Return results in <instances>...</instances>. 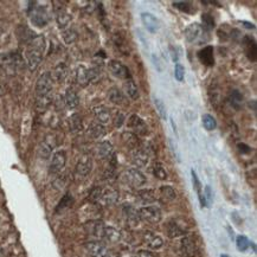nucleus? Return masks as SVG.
Wrapping results in <instances>:
<instances>
[{"label":"nucleus","instance_id":"28","mask_svg":"<svg viewBox=\"0 0 257 257\" xmlns=\"http://www.w3.org/2000/svg\"><path fill=\"white\" fill-rule=\"evenodd\" d=\"M68 72H69V70H68L67 64L63 63V62H62V63H58L55 67L54 72L51 74L52 80L57 81L58 83H62V82H63L65 78H67Z\"/></svg>","mask_w":257,"mask_h":257},{"label":"nucleus","instance_id":"46","mask_svg":"<svg viewBox=\"0 0 257 257\" xmlns=\"http://www.w3.org/2000/svg\"><path fill=\"white\" fill-rule=\"evenodd\" d=\"M154 104H156V108H157V111L158 114H159V116L163 118L164 121L167 120V110H166V105L163 101L160 100V98H154Z\"/></svg>","mask_w":257,"mask_h":257},{"label":"nucleus","instance_id":"48","mask_svg":"<svg viewBox=\"0 0 257 257\" xmlns=\"http://www.w3.org/2000/svg\"><path fill=\"white\" fill-rule=\"evenodd\" d=\"M174 77L178 82H183L184 77H185V68H184L183 64L176 63V67H174Z\"/></svg>","mask_w":257,"mask_h":257},{"label":"nucleus","instance_id":"22","mask_svg":"<svg viewBox=\"0 0 257 257\" xmlns=\"http://www.w3.org/2000/svg\"><path fill=\"white\" fill-rule=\"evenodd\" d=\"M144 242L150 249L158 250L164 245V240L160 236L152 231H146L144 233Z\"/></svg>","mask_w":257,"mask_h":257},{"label":"nucleus","instance_id":"11","mask_svg":"<svg viewBox=\"0 0 257 257\" xmlns=\"http://www.w3.org/2000/svg\"><path fill=\"white\" fill-rule=\"evenodd\" d=\"M108 68H109L110 72L115 77L121 78V80H130V78H132L130 69L121 63L120 61L111 59V61H109V63H108Z\"/></svg>","mask_w":257,"mask_h":257},{"label":"nucleus","instance_id":"21","mask_svg":"<svg viewBox=\"0 0 257 257\" xmlns=\"http://www.w3.org/2000/svg\"><path fill=\"white\" fill-rule=\"evenodd\" d=\"M198 59L200 63H203L206 67H213L215 65V55H213V47L207 45V47L203 48L202 50L198 51Z\"/></svg>","mask_w":257,"mask_h":257},{"label":"nucleus","instance_id":"23","mask_svg":"<svg viewBox=\"0 0 257 257\" xmlns=\"http://www.w3.org/2000/svg\"><path fill=\"white\" fill-rule=\"evenodd\" d=\"M93 113L98 123L105 124L110 121V111L105 105H96L93 108Z\"/></svg>","mask_w":257,"mask_h":257},{"label":"nucleus","instance_id":"18","mask_svg":"<svg viewBox=\"0 0 257 257\" xmlns=\"http://www.w3.org/2000/svg\"><path fill=\"white\" fill-rule=\"evenodd\" d=\"M180 250L185 257H194L197 255V244L191 236H185L180 242Z\"/></svg>","mask_w":257,"mask_h":257},{"label":"nucleus","instance_id":"44","mask_svg":"<svg viewBox=\"0 0 257 257\" xmlns=\"http://www.w3.org/2000/svg\"><path fill=\"white\" fill-rule=\"evenodd\" d=\"M153 174H154V177L159 180L167 179V172H166V170H165L164 165L161 163H156L153 165Z\"/></svg>","mask_w":257,"mask_h":257},{"label":"nucleus","instance_id":"36","mask_svg":"<svg viewBox=\"0 0 257 257\" xmlns=\"http://www.w3.org/2000/svg\"><path fill=\"white\" fill-rule=\"evenodd\" d=\"M116 167H117V159H116V156H115V153H114L109 159V165H108L107 170L104 171V179L105 180L114 179L115 176H116Z\"/></svg>","mask_w":257,"mask_h":257},{"label":"nucleus","instance_id":"31","mask_svg":"<svg viewBox=\"0 0 257 257\" xmlns=\"http://www.w3.org/2000/svg\"><path fill=\"white\" fill-rule=\"evenodd\" d=\"M191 176H192V183H193L194 190L197 191V194H198L200 205H202V207H205V206H207V204H206L205 197H204V193H203L202 183H200V180L198 179V176H197V173L194 172V170L191 171Z\"/></svg>","mask_w":257,"mask_h":257},{"label":"nucleus","instance_id":"40","mask_svg":"<svg viewBox=\"0 0 257 257\" xmlns=\"http://www.w3.org/2000/svg\"><path fill=\"white\" fill-rule=\"evenodd\" d=\"M108 97H109V101L114 104H121L123 101V94L120 89L116 87H113L109 90V94H108Z\"/></svg>","mask_w":257,"mask_h":257},{"label":"nucleus","instance_id":"20","mask_svg":"<svg viewBox=\"0 0 257 257\" xmlns=\"http://www.w3.org/2000/svg\"><path fill=\"white\" fill-rule=\"evenodd\" d=\"M141 22L148 32L151 34H156L159 30V21L156 18V16H153L150 12H143L141 13Z\"/></svg>","mask_w":257,"mask_h":257},{"label":"nucleus","instance_id":"5","mask_svg":"<svg viewBox=\"0 0 257 257\" xmlns=\"http://www.w3.org/2000/svg\"><path fill=\"white\" fill-rule=\"evenodd\" d=\"M150 151L151 148H147L145 146V144L134 148L133 152H132V163H133L134 166H137L138 169H143V167L147 166L151 156Z\"/></svg>","mask_w":257,"mask_h":257},{"label":"nucleus","instance_id":"55","mask_svg":"<svg viewBox=\"0 0 257 257\" xmlns=\"http://www.w3.org/2000/svg\"><path fill=\"white\" fill-rule=\"evenodd\" d=\"M249 107L252 108L253 111H256V101H255V100L250 101V102H249Z\"/></svg>","mask_w":257,"mask_h":257},{"label":"nucleus","instance_id":"25","mask_svg":"<svg viewBox=\"0 0 257 257\" xmlns=\"http://www.w3.org/2000/svg\"><path fill=\"white\" fill-rule=\"evenodd\" d=\"M64 103L67 104L69 109H75V108H77L78 104H80V97H78V94L72 87L67 89V93H65L64 97Z\"/></svg>","mask_w":257,"mask_h":257},{"label":"nucleus","instance_id":"3","mask_svg":"<svg viewBox=\"0 0 257 257\" xmlns=\"http://www.w3.org/2000/svg\"><path fill=\"white\" fill-rule=\"evenodd\" d=\"M34 6H30L29 9V17L31 19V23L37 28H44L48 25L50 21V16L45 6L37 5V3H32Z\"/></svg>","mask_w":257,"mask_h":257},{"label":"nucleus","instance_id":"56","mask_svg":"<svg viewBox=\"0 0 257 257\" xmlns=\"http://www.w3.org/2000/svg\"><path fill=\"white\" fill-rule=\"evenodd\" d=\"M171 124H172L173 132H174V133H176V135H178V132H177V126H176V124H174V122H173V120H171Z\"/></svg>","mask_w":257,"mask_h":257},{"label":"nucleus","instance_id":"1","mask_svg":"<svg viewBox=\"0 0 257 257\" xmlns=\"http://www.w3.org/2000/svg\"><path fill=\"white\" fill-rule=\"evenodd\" d=\"M52 88H54V80L51 72H43L38 77L36 83V105L39 109H45L52 101Z\"/></svg>","mask_w":257,"mask_h":257},{"label":"nucleus","instance_id":"8","mask_svg":"<svg viewBox=\"0 0 257 257\" xmlns=\"http://www.w3.org/2000/svg\"><path fill=\"white\" fill-rule=\"evenodd\" d=\"M85 249L90 257H108L109 250L101 240H91L85 243Z\"/></svg>","mask_w":257,"mask_h":257},{"label":"nucleus","instance_id":"50","mask_svg":"<svg viewBox=\"0 0 257 257\" xmlns=\"http://www.w3.org/2000/svg\"><path fill=\"white\" fill-rule=\"evenodd\" d=\"M123 122H124V115L118 111V113H116V115H115L114 126L116 128H120L123 124Z\"/></svg>","mask_w":257,"mask_h":257},{"label":"nucleus","instance_id":"9","mask_svg":"<svg viewBox=\"0 0 257 257\" xmlns=\"http://www.w3.org/2000/svg\"><path fill=\"white\" fill-rule=\"evenodd\" d=\"M187 225L181 219H172L167 224V235L170 238H177V237L186 235Z\"/></svg>","mask_w":257,"mask_h":257},{"label":"nucleus","instance_id":"57","mask_svg":"<svg viewBox=\"0 0 257 257\" xmlns=\"http://www.w3.org/2000/svg\"><path fill=\"white\" fill-rule=\"evenodd\" d=\"M220 257H229V256H228V255H225V253H223V255L220 256Z\"/></svg>","mask_w":257,"mask_h":257},{"label":"nucleus","instance_id":"35","mask_svg":"<svg viewBox=\"0 0 257 257\" xmlns=\"http://www.w3.org/2000/svg\"><path fill=\"white\" fill-rule=\"evenodd\" d=\"M124 91H126V94L132 100H138L139 98V89H138L137 83L132 78L124 82Z\"/></svg>","mask_w":257,"mask_h":257},{"label":"nucleus","instance_id":"39","mask_svg":"<svg viewBox=\"0 0 257 257\" xmlns=\"http://www.w3.org/2000/svg\"><path fill=\"white\" fill-rule=\"evenodd\" d=\"M69 124H70V130L74 133H80L83 130V124H82V118L78 114H72L69 118Z\"/></svg>","mask_w":257,"mask_h":257},{"label":"nucleus","instance_id":"45","mask_svg":"<svg viewBox=\"0 0 257 257\" xmlns=\"http://www.w3.org/2000/svg\"><path fill=\"white\" fill-rule=\"evenodd\" d=\"M202 22H203V28L204 30H206V31H209V30H212L216 28V22H215V18L212 17V16L210 15V13H204L202 16Z\"/></svg>","mask_w":257,"mask_h":257},{"label":"nucleus","instance_id":"13","mask_svg":"<svg viewBox=\"0 0 257 257\" xmlns=\"http://www.w3.org/2000/svg\"><path fill=\"white\" fill-rule=\"evenodd\" d=\"M91 170H93V159L88 154H84L78 159L76 167H75V173L78 177L84 178L91 172Z\"/></svg>","mask_w":257,"mask_h":257},{"label":"nucleus","instance_id":"53","mask_svg":"<svg viewBox=\"0 0 257 257\" xmlns=\"http://www.w3.org/2000/svg\"><path fill=\"white\" fill-rule=\"evenodd\" d=\"M137 257H158V256L156 253L148 251V250H140V251H138Z\"/></svg>","mask_w":257,"mask_h":257},{"label":"nucleus","instance_id":"33","mask_svg":"<svg viewBox=\"0 0 257 257\" xmlns=\"http://www.w3.org/2000/svg\"><path fill=\"white\" fill-rule=\"evenodd\" d=\"M114 44L115 47L118 49V51L122 52L123 55H130V50H128V42L124 36H122L121 34H115L113 37Z\"/></svg>","mask_w":257,"mask_h":257},{"label":"nucleus","instance_id":"27","mask_svg":"<svg viewBox=\"0 0 257 257\" xmlns=\"http://www.w3.org/2000/svg\"><path fill=\"white\" fill-rule=\"evenodd\" d=\"M102 239H104L107 243L115 244V243H118L121 240V232L117 229L113 228V226H105L103 238Z\"/></svg>","mask_w":257,"mask_h":257},{"label":"nucleus","instance_id":"2","mask_svg":"<svg viewBox=\"0 0 257 257\" xmlns=\"http://www.w3.org/2000/svg\"><path fill=\"white\" fill-rule=\"evenodd\" d=\"M44 51L45 38L43 36H35V38L28 43L25 57L30 71H35L39 67V64L42 63L43 56H44Z\"/></svg>","mask_w":257,"mask_h":257},{"label":"nucleus","instance_id":"7","mask_svg":"<svg viewBox=\"0 0 257 257\" xmlns=\"http://www.w3.org/2000/svg\"><path fill=\"white\" fill-rule=\"evenodd\" d=\"M206 30L198 23H193V24H190L184 31V36H185V39L189 43H200L204 39V34H205Z\"/></svg>","mask_w":257,"mask_h":257},{"label":"nucleus","instance_id":"49","mask_svg":"<svg viewBox=\"0 0 257 257\" xmlns=\"http://www.w3.org/2000/svg\"><path fill=\"white\" fill-rule=\"evenodd\" d=\"M71 204H72V197H70V194H65L64 198L62 199L61 203H59L57 211L63 210V209H65V207H68L69 205H71Z\"/></svg>","mask_w":257,"mask_h":257},{"label":"nucleus","instance_id":"30","mask_svg":"<svg viewBox=\"0 0 257 257\" xmlns=\"http://www.w3.org/2000/svg\"><path fill=\"white\" fill-rule=\"evenodd\" d=\"M105 133H107V132H105L104 126L98 122L97 123L93 122L88 128L89 137L93 138V139H95V140H100V139H102V138H104Z\"/></svg>","mask_w":257,"mask_h":257},{"label":"nucleus","instance_id":"41","mask_svg":"<svg viewBox=\"0 0 257 257\" xmlns=\"http://www.w3.org/2000/svg\"><path fill=\"white\" fill-rule=\"evenodd\" d=\"M122 139L123 143L127 145L128 147L131 148H137L138 145H139V138L138 135H135L134 133H131V132H126V133L122 134Z\"/></svg>","mask_w":257,"mask_h":257},{"label":"nucleus","instance_id":"51","mask_svg":"<svg viewBox=\"0 0 257 257\" xmlns=\"http://www.w3.org/2000/svg\"><path fill=\"white\" fill-rule=\"evenodd\" d=\"M204 197H205V200H206V204L207 206L210 205L211 202H212V191H211V187L210 186H206L205 187V191H204Z\"/></svg>","mask_w":257,"mask_h":257},{"label":"nucleus","instance_id":"15","mask_svg":"<svg viewBox=\"0 0 257 257\" xmlns=\"http://www.w3.org/2000/svg\"><path fill=\"white\" fill-rule=\"evenodd\" d=\"M128 127L131 128V130L134 131V134H139V135H145L148 133V127L147 124L145 123V121L141 118L139 115L134 114L132 115L130 117V120H128Z\"/></svg>","mask_w":257,"mask_h":257},{"label":"nucleus","instance_id":"26","mask_svg":"<svg viewBox=\"0 0 257 257\" xmlns=\"http://www.w3.org/2000/svg\"><path fill=\"white\" fill-rule=\"evenodd\" d=\"M123 215L126 218L127 223L131 226H137L140 223V217L138 210H135L133 206H124L123 207Z\"/></svg>","mask_w":257,"mask_h":257},{"label":"nucleus","instance_id":"14","mask_svg":"<svg viewBox=\"0 0 257 257\" xmlns=\"http://www.w3.org/2000/svg\"><path fill=\"white\" fill-rule=\"evenodd\" d=\"M56 147V139L52 134H49L44 140L42 141L38 148V154L42 159H49L52 151Z\"/></svg>","mask_w":257,"mask_h":257},{"label":"nucleus","instance_id":"42","mask_svg":"<svg viewBox=\"0 0 257 257\" xmlns=\"http://www.w3.org/2000/svg\"><path fill=\"white\" fill-rule=\"evenodd\" d=\"M77 37H78L77 32L71 28L65 29L63 30V32H62V38H63L65 44H72V43L76 42Z\"/></svg>","mask_w":257,"mask_h":257},{"label":"nucleus","instance_id":"16","mask_svg":"<svg viewBox=\"0 0 257 257\" xmlns=\"http://www.w3.org/2000/svg\"><path fill=\"white\" fill-rule=\"evenodd\" d=\"M56 10V22L59 29L65 30L69 28L70 23L72 21L71 15L67 11L64 6H59V8H55Z\"/></svg>","mask_w":257,"mask_h":257},{"label":"nucleus","instance_id":"17","mask_svg":"<svg viewBox=\"0 0 257 257\" xmlns=\"http://www.w3.org/2000/svg\"><path fill=\"white\" fill-rule=\"evenodd\" d=\"M242 47L244 49V52L249 61L255 62L257 57V47L256 42L251 36H244L242 39Z\"/></svg>","mask_w":257,"mask_h":257},{"label":"nucleus","instance_id":"52","mask_svg":"<svg viewBox=\"0 0 257 257\" xmlns=\"http://www.w3.org/2000/svg\"><path fill=\"white\" fill-rule=\"evenodd\" d=\"M237 148H238V151L242 154H248L251 152V148H250V146H248V145L243 144V143L237 144Z\"/></svg>","mask_w":257,"mask_h":257},{"label":"nucleus","instance_id":"54","mask_svg":"<svg viewBox=\"0 0 257 257\" xmlns=\"http://www.w3.org/2000/svg\"><path fill=\"white\" fill-rule=\"evenodd\" d=\"M242 24L244 25L246 29H249V30H253V29H255V25H253L252 23H248V22H242Z\"/></svg>","mask_w":257,"mask_h":257},{"label":"nucleus","instance_id":"19","mask_svg":"<svg viewBox=\"0 0 257 257\" xmlns=\"http://www.w3.org/2000/svg\"><path fill=\"white\" fill-rule=\"evenodd\" d=\"M104 224L101 220H93V222H89L85 225V231L89 236L94 237L96 239L103 238V232H104Z\"/></svg>","mask_w":257,"mask_h":257},{"label":"nucleus","instance_id":"10","mask_svg":"<svg viewBox=\"0 0 257 257\" xmlns=\"http://www.w3.org/2000/svg\"><path fill=\"white\" fill-rule=\"evenodd\" d=\"M65 164H67V154H65L64 151H57L52 156L49 172H50V174H59L63 171Z\"/></svg>","mask_w":257,"mask_h":257},{"label":"nucleus","instance_id":"24","mask_svg":"<svg viewBox=\"0 0 257 257\" xmlns=\"http://www.w3.org/2000/svg\"><path fill=\"white\" fill-rule=\"evenodd\" d=\"M96 152L97 157L100 158V159H110L111 156L114 154L113 145H111L109 141H102V143H100V145L97 146Z\"/></svg>","mask_w":257,"mask_h":257},{"label":"nucleus","instance_id":"32","mask_svg":"<svg viewBox=\"0 0 257 257\" xmlns=\"http://www.w3.org/2000/svg\"><path fill=\"white\" fill-rule=\"evenodd\" d=\"M228 101L233 109L239 110L240 107H242V104H243V95L239 90H232V91H230V94L228 96Z\"/></svg>","mask_w":257,"mask_h":257},{"label":"nucleus","instance_id":"12","mask_svg":"<svg viewBox=\"0 0 257 257\" xmlns=\"http://www.w3.org/2000/svg\"><path fill=\"white\" fill-rule=\"evenodd\" d=\"M118 200V192L113 187H105L102 189L101 187V193H100V199H98L97 204H100L102 206H111L114 205Z\"/></svg>","mask_w":257,"mask_h":257},{"label":"nucleus","instance_id":"4","mask_svg":"<svg viewBox=\"0 0 257 257\" xmlns=\"http://www.w3.org/2000/svg\"><path fill=\"white\" fill-rule=\"evenodd\" d=\"M123 180L127 185H130L133 189H139L147 183V178L145 174L138 169H131L124 172Z\"/></svg>","mask_w":257,"mask_h":257},{"label":"nucleus","instance_id":"37","mask_svg":"<svg viewBox=\"0 0 257 257\" xmlns=\"http://www.w3.org/2000/svg\"><path fill=\"white\" fill-rule=\"evenodd\" d=\"M173 6L179 11L187 13V15H193L197 12V8L191 2H173Z\"/></svg>","mask_w":257,"mask_h":257},{"label":"nucleus","instance_id":"43","mask_svg":"<svg viewBox=\"0 0 257 257\" xmlns=\"http://www.w3.org/2000/svg\"><path fill=\"white\" fill-rule=\"evenodd\" d=\"M202 122H203V126L205 128L206 131H215L216 127H217V121L216 118L212 116V115L210 114H204L202 116Z\"/></svg>","mask_w":257,"mask_h":257},{"label":"nucleus","instance_id":"29","mask_svg":"<svg viewBox=\"0 0 257 257\" xmlns=\"http://www.w3.org/2000/svg\"><path fill=\"white\" fill-rule=\"evenodd\" d=\"M159 198L161 202L164 203H170L177 198V193L172 186L165 185L161 186L159 190Z\"/></svg>","mask_w":257,"mask_h":257},{"label":"nucleus","instance_id":"6","mask_svg":"<svg viewBox=\"0 0 257 257\" xmlns=\"http://www.w3.org/2000/svg\"><path fill=\"white\" fill-rule=\"evenodd\" d=\"M138 212H139L140 220L146 223L158 224L161 220V211L157 206H144L138 210Z\"/></svg>","mask_w":257,"mask_h":257},{"label":"nucleus","instance_id":"38","mask_svg":"<svg viewBox=\"0 0 257 257\" xmlns=\"http://www.w3.org/2000/svg\"><path fill=\"white\" fill-rule=\"evenodd\" d=\"M76 82L81 87H87L89 84L88 69L84 65H80L76 70Z\"/></svg>","mask_w":257,"mask_h":257},{"label":"nucleus","instance_id":"47","mask_svg":"<svg viewBox=\"0 0 257 257\" xmlns=\"http://www.w3.org/2000/svg\"><path fill=\"white\" fill-rule=\"evenodd\" d=\"M236 246H237V249L239 250V251H245V250L250 246V242H249L248 237L243 236V235L237 237V238H236Z\"/></svg>","mask_w":257,"mask_h":257},{"label":"nucleus","instance_id":"34","mask_svg":"<svg viewBox=\"0 0 257 257\" xmlns=\"http://www.w3.org/2000/svg\"><path fill=\"white\" fill-rule=\"evenodd\" d=\"M138 198L143 204H152L157 200V194L154 190H141L138 192Z\"/></svg>","mask_w":257,"mask_h":257}]
</instances>
